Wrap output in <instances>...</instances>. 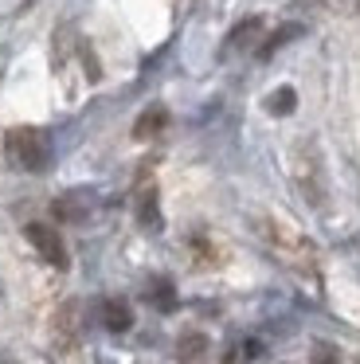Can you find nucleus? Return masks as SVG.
<instances>
[{
  "label": "nucleus",
  "instance_id": "f257e3e1",
  "mask_svg": "<svg viewBox=\"0 0 360 364\" xmlns=\"http://www.w3.org/2000/svg\"><path fill=\"white\" fill-rule=\"evenodd\" d=\"M4 153H8V161H12L16 168H23V173H47V168H51V161H55L51 137H47L43 129H36V126L8 129Z\"/></svg>",
  "mask_w": 360,
  "mask_h": 364
},
{
  "label": "nucleus",
  "instance_id": "f03ea898",
  "mask_svg": "<svg viewBox=\"0 0 360 364\" xmlns=\"http://www.w3.org/2000/svg\"><path fill=\"white\" fill-rule=\"evenodd\" d=\"M23 235H28V243L39 251V259H43L47 267H55V270L70 267V255H67V247H63V235L51 228V223H28Z\"/></svg>",
  "mask_w": 360,
  "mask_h": 364
},
{
  "label": "nucleus",
  "instance_id": "7ed1b4c3",
  "mask_svg": "<svg viewBox=\"0 0 360 364\" xmlns=\"http://www.w3.org/2000/svg\"><path fill=\"white\" fill-rule=\"evenodd\" d=\"M263 231H266V239H270V247L286 262H302V267H309V262H313V247L305 243L294 228H286V223H266Z\"/></svg>",
  "mask_w": 360,
  "mask_h": 364
},
{
  "label": "nucleus",
  "instance_id": "20e7f679",
  "mask_svg": "<svg viewBox=\"0 0 360 364\" xmlns=\"http://www.w3.org/2000/svg\"><path fill=\"white\" fill-rule=\"evenodd\" d=\"M133 220H137L141 231H161V192H157V184H141L137 196H133Z\"/></svg>",
  "mask_w": 360,
  "mask_h": 364
},
{
  "label": "nucleus",
  "instance_id": "39448f33",
  "mask_svg": "<svg viewBox=\"0 0 360 364\" xmlns=\"http://www.w3.org/2000/svg\"><path fill=\"white\" fill-rule=\"evenodd\" d=\"M258 36H263V16H247V20H239V24H235V32L227 36L223 40V51H219V55H239L243 48H250V43L258 40Z\"/></svg>",
  "mask_w": 360,
  "mask_h": 364
},
{
  "label": "nucleus",
  "instance_id": "423d86ee",
  "mask_svg": "<svg viewBox=\"0 0 360 364\" xmlns=\"http://www.w3.org/2000/svg\"><path fill=\"white\" fill-rule=\"evenodd\" d=\"M90 208H94V196H90V192H67V196H59V200L51 204V212H55V220L78 223V220H86V215H90Z\"/></svg>",
  "mask_w": 360,
  "mask_h": 364
},
{
  "label": "nucleus",
  "instance_id": "0eeeda50",
  "mask_svg": "<svg viewBox=\"0 0 360 364\" xmlns=\"http://www.w3.org/2000/svg\"><path fill=\"white\" fill-rule=\"evenodd\" d=\"M141 298H145L157 314H172V309H176V286H172V278L157 274V278H149V282H145Z\"/></svg>",
  "mask_w": 360,
  "mask_h": 364
},
{
  "label": "nucleus",
  "instance_id": "6e6552de",
  "mask_svg": "<svg viewBox=\"0 0 360 364\" xmlns=\"http://www.w3.org/2000/svg\"><path fill=\"white\" fill-rule=\"evenodd\" d=\"M98 317H102V325H106L110 333H125L133 325V309H129L125 298H106L98 306Z\"/></svg>",
  "mask_w": 360,
  "mask_h": 364
},
{
  "label": "nucleus",
  "instance_id": "1a4fd4ad",
  "mask_svg": "<svg viewBox=\"0 0 360 364\" xmlns=\"http://www.w3.org/2000/svg\"><path fill=\"white\" fill-rule=\"evenodd\" d=\"M164 122H169V110H164L161 102L145 106V110H141V118L133 122V137H137V141H149V137H157L164 129Z\"/></svg>",
  "mask_w": 360,
  "mask_h": 364
},
{
  "label": "nucleus",
  "instance_id": "9d476101",
  "mask_svg": "<svg viewBox=\"0 0 360 364\" xmlns=\"http://www.w3.org/2000/svg\"><path fill=\"white\" fill-rule=\"evenodd\" d=\"M263 110H266V114H274V118H286V114H294V110H297V95H294V87H278V90H270V95L263 98Z\"/></svg>",
  "mask_w": 360,
  "mask_h": 364
},
{
  "label": "nucleus",
  "instance_id": "9b49d317",
  "mask_svg": "<svg viewBox=\"0 0 360 364\" xmlns=\"http://www.w3.org/2000/svg\"><path fill=\"white\" fill-rule=\"evenodd\" d=\"M297 36H302V24H282L278 32H274L270 40H266L263 48H258V59H263V63H270V59H274V51H282L286 43H294Z\"/></svg>",
  "mask_w": 360,
  "mask_h": 364
},
{
  "label": "nucleus",
  "instance_id": "f8f14e48",
  "mask_svg": "<svg viewBox=\"0 0 360 364\" xmlns=\"http://www.w3.org/2000/svg\"><path fill=\"white\" fill-rule=\"evenodd\" d=\"M309 364H344L341 360V348L333 341H313L309 345Z\"/></svg>",
  "mask_w": 360,
  "mask_h": 364
},
{
  "label": "nucleus",
  "instance_id": "ddd939ff",
  "mask_svg": "<svg viewBox=\"0 0 360 364\" xmlns=\"http://www.w3.org/2000/svg\"><path fill=\"white\" fill-rule=\"evenodd\" d=\"M203 348H208V337H203V333H184V337H180V356H184V360L203 356Z\"/></svg>",
  "mask_w": 360,
  "mask_h": 364
},
{
  "label": "nucleus",
  "instance_id": "4468645a",
  "mask_svg": "<svg viewBox=\"0 0 360 364\" xmlns=\"http://www.w3.org/2000/svg\"><path fill=\"white\" fill-rule=\"evenodd\" d=\"M325 9H333V12H356L360 9V0H321Z\"/></svg>",
  "mask_w": 360,
  "mask_h": 364
},
{
  "label": "nucleus",
  "instance_id": "2eb2a0df",
  "mask_svg": "<svg viewBox=\"0 0 360 364\" xmlns=\"http://www.w3.org/2000/svg\"><path fill=\"white\" fill-rule=\"evenodd\" d=\"M0 364H12V360H8V356H0Z\"/></svg>",
  "mask_w": 360,
  "mask_h": 364
},
{
  "label": "nucleus",
  "instance_id": "dca6fc26",
  "mask_svg": "<svg viewBox=\"0 0 360 364\" xmlns=\"http://www.w3.org/2000/svg\"><path fill=\"white\" fill-rule=\"evenodd\" d=\"M352 364H360V356H356V360H352Z\"/></svg>",
  "mask_w": 360,
  "mask_h": 364
},
{
  "label": "nucleus",
  "instance_id": "f3484780",
  "mask_svg": "<svg viewBox=\"0 0 360 364\" xmlns=\"http://www.w3.org/2000/svg\"><path fill=\"white\" fill-rule=\"evenodd\" d=\"M0 294H4V290H0Z\"/></svg>",
  "mask_w": 360,
  "mask_h": 364
}]
</instances>
